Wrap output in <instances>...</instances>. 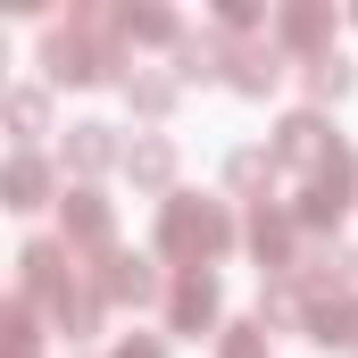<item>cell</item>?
<instances>
[{"instance_id": "21", "label": "cell", "mask_w": 358, "mask_h": 358, "mask_svg": "<svg viewBox=\"0 0 358 358\" xmlns=\"http://www.w3.org/2000/svg\"><path fill=\"white\" fill-rule=\"evenodd\" d=\"M117 358H167V350H159V342H142V334H134V342H117Z\"/></svg>"}, {"instance_id": "14", "label": "cell", "mask_w": 358, "mask_h": 358, "mask_svg": "<svg viewBox=\"0 0 358 358\" xmlns=\"http://www.w3.org/2000/svg\"><path fill=\"white\" fill-rule=\"evenodd\" d=\"M117 34H134V42H183L167 8H117Z\"/></svg>"}, {"instance_id": "1", "label": "cell", "mask_w": 358, "mask_h": 358, "mask_svg": "<svg viewBox=\"0 0 358 358\" xmlns=\"http://www.w3.org/2000/svg\"><path fill=\"white\" fill-rule=\"evenodd\" d=\"M159 250H167L183 275H200L217 250H234V217H225L217 200H167V217H159Z\"/></svg>"}, {"instance_id": "9", "label": "cell", "mask_w": 358, "mask_h": 358, "mask_svg": "<svg viewBox=\"0 0 358 358\" xmlns=\"http://www.w3.org/2000/svg\"><path fill=\"white\" fill-rule=\"evenodd\" d=\"M308 342H358V300H308Z\"/></svg>"}, {"instance_id": "7", "label": "cell", "mask_w": 358, "mask_h": 358, "mask_svg": "<svg viewBox=\"0 0 358 358\" xmlns=\"http://www.w3.org/2000/svg\"><path fill=\"white\" fill-rule=\"evenodd\" d=\"M275 76H283V50H275V42L267 50H259V42H250V50H225V84L234 92H267Z\"/></svg>"}, {"instance_id": "5", "label": "cell", "mask_w": 358, "mask_h": 358, "mask_svg": "<svg viewBox=\"0 0 358 358\" xmlns=\"http://www.w3.org/2000/svg\"><path fill=\"white\" fill-rule=\"evenodd\" d=\"M167 317H176V334H200V325H217V275H183L176 292H167Z\"/></svg>"}, {"instance_id": "4", "label": "cell", "mask_w": 358, "mask_h": 358, "mask_svg": "<svg viewBox=\"0 0 358 358\" xmlns=\"http://www.w3.org/2000/svg\"><path fill=\"white\" fill-rule=\"evenodd\" d=\"M275 159H292V167H308V176H317V167L334 159V142H325V117H308V108H300V117H283V134H275Z\"/></svg>"}, {"instance_id": "3", "label": "cell", "mask_w": 358, "mask_h": 358, "mask_svg": "<svg viewBox=\"0 0 358 358\" xmlns=\"http://www.w3.org/2000/svg\"><path fill=\"white\" fill-rule=\"evenodd\" d=\"M100 300H117V308H150V300H159V275L142 267V259H125V250H108V259H100Z\"/></svg>"}, {"instance_id": "12", "label": "cell", "mask_w": 358, "mask_h": 358, "mask_svg": "<svg viewBox=\"0 0 358 358\" xmlns=\"http://www.w3.org/2000/svg\"><path fill=\"white\" fill-rule=\"evenodd\" d=\"M42 192H50V167L25 150V159H8V208H42Z\"/></svg>"}, {"instance_id": "8", "label": "cell", "mask_w": 358, "mask_h": 358, "mask_svg": "<svg viewBox=\"0 0 358 358\" xmlns=\"http://www.w3.org/2000/svg\"><path fill=\"white\" fill-rule=\"evenodd\" d=\"M283 50H308V59H325V42H334V8H283Z\"/></svg>"}, {"instance_id": "11", "label": "cell", "mask_w": 358, "mask_h": 358, "mask_svg": "<svg viewBox=\"0 0 358 358\" xmlns=\"http://www.w3.org/2000/svg\"><path fill=\"white\" fill-rule=\"evenodd\" d=\"M125 176L142 183V192H167V176H176V150H167V142H134V150H125Z\"/></svg>"}, {"instance_id": "20", "label": "cell", "mask_w": 358, "mask_h": 358, "mask_svg": "<svg viewBox=\"0 0 358 358\" xmlns=\"http://www.w3.org/2000/svg\"><path fill=\"white\" fill-rule=\"evenodd\" d=\"M8 125L34 142V134H42V92H8Z\"/></svg>"}, {"instance_id": "15", "label": "cell", "mask_w": 358, "mask_h": 358, "mask_svg": "<svg viewBox=\"0 0 358 358\" xmlns=\"http://www.w3.org/2000/svg\"><path fill=\"white\" fill-rule=\"evenodd\" d=\"M308 92H317V100H342V92H350V67H342L334 50H325V59H308Z\"/></svg>"}, {"instance_id": "13", "label": "cell", "mask_w": 358, "mask_h": 358, "mask_svg": "<svg viewBox=\"0 0 358 358\" xmlns=\"http://www.w3.org/2000/svg\"><path fill=\"white\" fill-rule=\"evenodd\" d=\"M108 159H117V142H108V125H76V134H67V167H84V176H100Z\"/></svg>"}, {"instance_id": "10", "label": "cell", "mask_w": 358, "mask_h": 358, "mask_svg": "<svg viewBox=\"0 0 358 358\" xmlns=\"http://www.w3.org/2000/svg\"><path fill=\"white\" fill-rule=\"evenodd\" d=\"M250 250H259L267 267H283V275H292V259H300V250H292V225H283L275 208H250Z\"/></svg>"}, {"instance_id": "16", "label": "cell", "mask_w": 358, "mask_h": 358, "mask_svg": "<svg viewBox=\"0 0 358 358\" xmlns=\"http://www.w3.org/2000/svg\"><path fill=\"white\" fill-rule=\"evenodd\" d=\"M134 108H142V117H167V100H176V84H167V76H134Z\"/></svg>"}, {"instance_id": "19", "label": "cell", "mask_w": 358, "mask_h": 358, "mask_svg": "<svg viewBox=\"0 0 358 358\" xmlns=\"http://www.w3.org/2000/svg\"><path fill=\"white\" fill-rule=\"evenodd\" d=\"M217 358H267V325H259V317H250V325H234Z\"/></svg>"}, {"instance_id": "17", "label": "cell", "mask_w": 358, "mask_h": 358, "mask_svg": "<svg viewBox=\"0 0 358 358\" xmlns=\"http://www.w3.org/2000/svg\"><path fill=\"white\" fill-rule=\"evenodd\" d=\"M225 176H234V192H259V183L275 176V159H267V150H234V167H225Z\"/></svg>"}, {"instance_id": "18", "label": "cell", "mask_w": 358, "mask_h": 358, "mask_svg": "<svg viewBox=\"0 0 358 358\" xmlns=\"http://www.w3.org/2000/svg\"><path fill=\"white\" fill-rule=\"evenodd\" d=\"M8 358H34V300H8Z\"/></svg>"}, {"instance_id": "6", "label": "cell", "mask_w": 358, "mask_h": 358, "mask_svg": "<svg viewBox=\"0 0 358 358\" xmlns=\"http://www.w3.org/2000/svg\"><path fill=\"white\" fill-rule=\"evenodd\" d=\"M67 242L108 259V200L100 192H67Z\"/></svg>"}, {"instance_id": "2", "label": "cell", "mask_w": 358, "mask_h": 358, "mask_svg": "<svg viewBox=\"0 0 358 358\" xmlns=\"http://www.w3.org/2000/svg\"><path fill=\"white\" fill-rule=\"evenodd\" d=\"M350 192H358V159L342 150V142H334V159H325V167L308 176V200H300V225H317V234H325V225H334V217L350 208Z\"/></svg>"}]
</instances>
